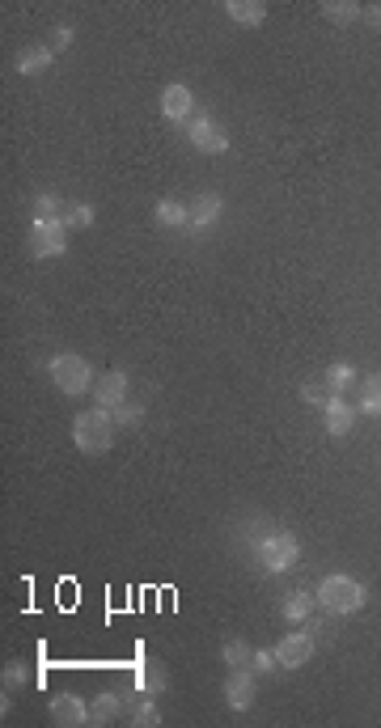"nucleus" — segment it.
<instances>
[{"label": "nucleus", "mask_w": 381, "mask_h": 728, "mask_svg": "<svg viewBox=\"0 0 381 728\" xmlns=\"http://www.w3.org/2000/svg\"><path fill=\"white\" fill-rule=\"evenodd\" d=\"M73 441L81 454H106L115 441H119V424H115V411L106 407H89L76 411L73 420Z\"/></svg>", "instance_id": "1"}, {"label": "nucleus", "mask_w": 381, "mask_h": 728, "mask_svg": "<svg viewBox=\"0 0 381 728\" xmlns=\"http://www.w3.org/2000/svg\"><path fill=\"white\" fill-rule=\"evenodd\" d=\"M318 605L326 610V614H360L365 610V602H369V589L356 581V576H344V572H335V576H326V581L318 584Z\"/></svg>", "instance_id": "2"}, {"label": "nucleus", "mask_w": 381, "mask_h": 728, "mask_svg": "<svg viewBox=\"0 0 381 728\" xmlns=\"http://www.w3.org/2000/svg\"><path fill=\"white\" fill-rule=\"evenodd\" d=\"M47 377H51V385L60 390V394H68V398H81V394H89L94 390V364H89L85 356H76V352H60V356H51L47 360Z\"/></svg>", "instance_id": "3"}, {"label": "nucleus", "mask_w": 381, "mask_h": 728, "mask_svg": "<svg viewBox=\"0 0 381 728\" xmlns=\"http://www.w3.org/2000/svg\"><path fill=\"white\" fill-rule=\"evenodd\" d=\"M255 559H258V568L276 576V572H288L296 559H301V543H296V534H288V530H267L255 543Z\"/></svg>", "instance_id": "4"}, {"label": "nucleus", "mask_w": 381, "mask_h": 728, "mask_svg": "<svg viewBox=\"0 0 381 728\" xmlns=\"http://www.w3.org/2000/svg\"><path fill=\"white\" fill-rule=\"evenodd\" d=\"M64 250H68V229H64V221H35L30 224V254H35L38 263L60 259Z\"/></svg>", "instance_id": "5"}, {"label": "nucleus", "mask_w": 381, "mask_h": 728, "mask_svg": "<svg viewBox=\"0 0 381 728\" xmlns=\"http://www.w3.org/2000/svg\"><path fill=\"white\" fill-rule=\"evenodd\" d=\"M314 635H318V627H306V623H296V631H288L280 640V648H276V661H280V669H301L314 656Z\"/></svg>", "instance_id": "6"}, {"label": "nucleus", "mask_w": 381, "mask_h": 728, "mask_svg": "<svg viewBox=\"0 0 381 728\" xmlns=\"http://www.w3.org/2000/svg\"><path fill=\"white\" fill-rule=\"evenodd\" d=\"M186 140L199 148V153H229V132H225L212 115H196L186 124Z\"/></svg>", "instance_id": "7"}, {"label": "nucleus", "mask_w": 381, "mask_h": 728, "mask_svg": "<svg viewBox=\"0 0 381 728\" xmlns=\"http://www.w3.org/2000/svg\"><path fill=\"white\" fill-rule=\"evenodd\" d=\"M47 712H51V720H55L60 728H85L89 724V703L81 699V694H73V691L51 694Z\"/></svg>", "instance_id": "8"}, {"label": "nucleus", "mask_w": 381, "mask_h": 728, "mask_svg": "<svg viewBox=\"0 0 381 728\" xmlns=\"http://www.w3.org/2000/svg\"><path fill=\"white\" fill-rule=\"evenodd\" d=\"M161 115H165L170 124L186 127L191 119H196V94H191L186 85H178V81H174V85H165V89H161Z\"/></svg>", "instance_id": "9"}, {"label": "nucleus", "mask_w": 381, "mask_h": 728, "mask_svg": "<svg viewBox=\"0 0 381 728\" xmlns=\"http://www.w3.org/2000/svg\"><path fill=\"white\" fill-rule=\"evenodd\" d=\"M135 691L153 694V699H157V694H165V691H170V669L161 665L157 656L140 653V665H135Z\"/></svg>", "instance_id": "10"}, {"label": "nucleus", "mask_w": 381, "mask_h": 728, "mask_svg": "<svg viewBox=\"0 0 381 728\" xmlns=\"http://www.w3.org/2000/svg\"><path fill=\"white\" fill-rule=\"evenodd\" d=\"M225 703L234 707V712H250V703H255V669H229Z\"/></svg>", "instance_id": "11"}, {"label": "nucleus", "mask_w": 381, "mask_h": 728, "mask_svg": "<svg viewBox=\"0 0 381 728\" xmlns=\"http://www.w3.org/2000/svg\"><path fill=\"white\" fill-rule=\"evenodd\" d=\"M127 369H111V373H102L98 382H94V398H98V407L115 411L119 403H127Z\"/></svg>", "instance_id": "12"}, {"label": "nucleus", "mask_w": 381, "mask_h": 728, "mask_svg": "<svg viewBox=\"0 0 381 728\" xmlns=\"http://www.w3.org/2000/svg\"><path fill=\"white\" fill-rule=\"evenodd\" d=\"M186 208H191V224H186V229H212V224L221 221L225 199L216 195V191H199V195L191 199Z\"/></svg>", "instance_id": "13"}, {"label": "nucleus", "mask_w": 381, "mask_h": 728, "mask_svg": "<svg viewBox=\"0 0 381 728\" xmlns=\"http://www.w3.org/2000/svg\"><path fill=\"white\" fill-rule=\"evenodd\" d=\"M322 420H326V433L331 436H347L352 433V420H356V407H352L344 394H335L331 403L322 407Z\"/></svg>", "instance_id": "14"}, {"label": "nucleus", "mask_w": 381, "mask_h": 728, "mask_svg": "<svg viewBox=\"0 0 381 728\" xmlns=\"http://www.w3.org/2000/svg\"><path fill=\"white\" fill-rule=\"evenodd\" d=\"M51 64H55V51L43 47V43H35V47H22V51H17L13 68H17L22 76H38V73H47Z\"/></svg>", "instance_id": "15"}, {"label": "nucleus", "mask_w": 381, "mask_h": 728, "mask_svg": "<svg viewBox=\"0 0 381 728\" xmlns=\"http://www.w3.org/2000/svg\"><path fill=\"white\" fill-rule=\"evenodd\" d=\"M124 716V694L119 691H102L94 703H89V724L94 728H106L111 720Z\"/></svg>", "instance_id": "16"}, {"label": "nucleus", "mask_w": 381, "mask_h": 728, "mask_svg": "<svg viewBox=\"0 0 381 728\" xmlns=\"http://www.w3.org/2000/svg\"><path fill=\"white\" fill-rule=\"evenodd\" d=\"M225 13H229L237 25H246V30H258V25L267 22V13H271V9L263 5V0H229V5H225Z\"/></svg>", "instance_id": "17"}, {"label": "nucleus", "mask_w": 381, "mask_h": 728, "mask_svg": "<svg viewBox=\"0 0 381 728\" xmlns=\"http://www.w3.org/2000/svg\"><path fill=\"white\" fill-rule=\"evenodd\" d=\"M314 605H318V597H314V593H306V589H293V593H288V597H284L280 614H284V618H288V623H293V627H296V623H306V618L314 614Z\"/></svg>", "instance_id": "18"}, {"label": "nucleus", "mask_w": 381, "mask_h": 728, "mask_svg": "<svg viewBox=\"0 0 381 728\" xmlns=\"http://www.w3.org/2000/svg\"><path fill=\"white\" fill-rule=\"evenodd\" d=\"M153 216H157L161 229H186L191 224V208L178 204V199H161L157 208H153Z\"/></svg>", "instance_id": "19"}, {"label": "nucleus", "mask_w": 381, "mask_h": 728, "mask_svg": "<svg viewBox=\"0 0 381 728\" xmlns=\"http://www.w3.org/2000/svg\"><path fill=\"white\" fill-rule=\"evenodd\" d=\"M64 199L55 195V191H38L35 199H30V216L35 221H64Z\"/></svg>", "instance_id": "20"}, {"label": "nucleus", "mask_w": 381, "mask_h": 728, "mask_svg": "<svg viewBox=\"0 0 381 728\" xmlns=\"http://www.w3.org/2000/svg\"><path fill=\"white\" fill-rule=\"evenodd\" d=\"M127 720H132L135 728H161V712H157V703H153V694H140L132 703V712H127Z\"/></svg>", "instance_id": "21"}, {"label": "nucleus", "mask_w": 381, "mask_h": 728, "mask_svg": "<svg viewBox=\"0 0 381 728\" xmlns=\"http://www.w3.org/2000/svg\"><path fill=\"white\" fill-rule=\"evenodd\" d=\"M221 661L229 669H250V665H255V648H246V640H225Z\"/></svg>", "instance_id": "22"}, {"label": "nucleus", "mask_w": 381, "mask_h": 728, "mask_svg": "<svg viewBox=\"0 0 381 728\" xmlns=\"http://www.w3.org/2000/svg\"><path fill=\"white\" fill-rule=\"evenodd\" d=\"M322 13H326L331 22L347 25V22H356L360 13H365V5H356V0H326V5H322Z\"/></svg>", "instance_id": "23"}, {"label": "nucleus", "mask_w": 381, "mask_h": 728, "mask_svg": "<svg viewBox=\"0 0 381 728\" xmlns=\"http://www.w3.org/2000/svg\"><path fill=\"white\" fill-rule=\"evenodd\" d=\"M94 221H98L94 204H68L64 212V229H94Z\"/></svg>", "instance_id": "24"}, {"label": "nucleus", "mask_w": 381, "mask_h": 728, "mask_svg": "<svg viewBox=\"0 0 381 728\" xmlns=\"http://www.w3.org/2000/svg\"><path fill=\"white\" fill-rule=\"evenodd\" d=\"M322 382L331 385L335 394H347V385L356 382V369H352V364H331V369L322 373Z\"/></svg>", "instance_id": "25"}, {"label": "nucleus", "mask_w": 381, "mask_h": 728, "mask_svg": "<svg viewBox=\"0 0 381 728\" xmlns=\"http://www.w3.org/2000/svg\"><path fill=\"white\" fill-rule=\"evenodd\" d=\"M360 411L365 415H381V377H365V385H360Z\"/></svg>", "instance_id": "26"}, {"label": "nucleus", "mask_w": 381, "mask_h": 728, "mask_svg": "<svg viewBox=\"0 0 381 728\" xmlns=\"http://www.w3.org/2000/svg\"><path fill=\"white\" fill-rule=\"evenodd\" d=\"M301 398H306L309 407H318V411H322V407H326V403L335 398V390L318 377V382H306V385H301Z\"/></svg>", "instance_id": "27"}, {"label": "nucleus", "mask_w": 381, "mask_h": 728, "mask_svg": "<svg viewBox=\"0 0 381 728\" xmlns=\"http://www.w3.org/2000/svg\"><path fill=\"white\" fill-rule=\"evenodd\" d=\"M25 678H30V665H25V661H17V656H13L9 665L0 669V682H5V691H13V686H22Z\"/></svg>", "instance_id": "28"}, {"label": "nucleus", "mask_w": 381, "mask_h": 728, "mask_svg": "<svg viewBox=\"0 0 381 728\" xmlns=\"http://www.w3.org/2000/svg\"><path fill=\"white\" fill-rule=\"evenodd\" d=\"M140 420H145V407H135V403H119V407H115V424H119V428H132V424H140Z\"/></svg>", "instance_id": "29"}, {"label": "nucleus", "mask_w": 381, "mask_h": 728, "mask_svg": "<svg viewBox=\"0 0 381 728\" xmlns=\"http://www.w3.org/2000/svg\"><path fill=\"white\" fill-rule=\"evenodd\" d=\"M255 673H276L280 669V661H276V648H255Z\"/></svg>", "instance_id": "30"}, {"label": "nucleus", "mask_w": 381, "mask_h": 728, "mask_svg": "<svg viewBox=\"0 0 381 728\" xmlns=\"http://www.w3.org/2000/svg\"><path fill=\"white\" fill-rule=\"evenodd\" d=\"M64 47H73V25L68 22H60L51 30V51H64Z\"/></svg>", "instance_id": "31"}, {"label": "nucleus", "mask_w": 381, "mask_h": 728, "mask_svg": "<svg viewBox=\"0 0 381 728\" xmlns=\"http://www.w3.org/2000/svg\"><path fill=\"white\" fill-rule=\"evenodd\" d=\"M365 17H369L373 25H381V0H377V5H365Z\"/></svg>", "instance_id": "32"}]
</instances>
